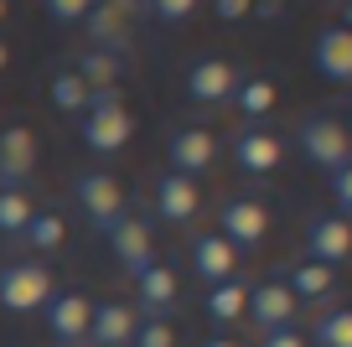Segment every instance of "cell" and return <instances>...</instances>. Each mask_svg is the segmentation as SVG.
<instances>
[{"mask_svg": "<svg viewBox=\"0 0 352 347\" xmlns=\"http://www.w3.org/2000/svg\"><path fill=\"white\" fill-rule=\"evenodd\" d=\"M73 202H78V213L88 218V228H99V233H109V228L130 213V192H124V182L109 176V171H83L73 182Z\"/></svg>", "mask_w": 352, "mask_h": 347, "instance_id": "cell-4", "label": "cell"}, {"mask_svg": "<svg viewBox=\"0 0 352 347\" xmlns=\"http://www.w3.org/2000/svg\"><path fill=\"white\" fill-rule=\"evenodd\" d=\"M311 342L316 347H352V311L347 306H331L311 322Z\"/></svg>", "mask_w": 352, "mask_h": 347, "instance_id": "cell-27", "label": "cell"}, {"mask_svg": "<svg viewBox=\"0 0 352 347\" xmlns=\"http://www.w3.org/2000/svg\"><path fill=\"white\" fill-rule=\"evenodd\" d=\"M243 306H249V280H223V285H212L208 291V322L212 326H233V322H243Z\"/></svg>", "mask_w": 352, "mask_h": 347, "instance_id": "cell-22", "label": "cell"}, {"mask_svg": "<svg viewBox=\"0 0 352 347\" xmlns=\"http://www.w3.org/2000/svg\"><path fill=\"white\" fill-rule=\"evenodd\" d=\"M36 161H42L36 135L26 125H6L0 130V187H26L36 176Z\"/></svg>", "mask_w": 352, "mask_h": 347, "instance_id": "cell-12", "label": "cell"}, {"mask_svg": "<svg viewBox=\"0 0 352 347\" xmlns=\"http://www.w3.org/2000/svg\"><path fill=\"white\" fill-rule=\"evenodd\" d=\"M32 213H36V202L26 187H0V239H21Z\"/></svg>", "mask_w": 352, "mask_h": 347, "instance_id": "cell-25", "label": "cell"}, {"mask_svg": "<svg viewBox=\"0 0 352 347\" xmlns=\"http://www.w3.org/2000/svg\"><path fill=\"white\" fill-rule=\"evenodd\" d=\"M6 63H11V52H6V42H0V73H6Z\"/></svg>", "mask_w": 352, "mask_h": 347, "instance_id": "cell-35", "label": "cell"}, {"mask_svg": "<svg viewBox=\"0 0 352 347\" xmlns=\"http://www.w3.org/2000/svg\"><path fill=\"white\" fill-rule=\"evenodd\" d=\"M311 52H316V73L327 83H352V32L347 26H321Z\"/></svg>", "mask_w": 352, "mask_h": 347, "instance_id": "cell-19", "label": "cell"}, {"mask_svg": "<svg viewBox=\"0 0 352 347\" xmlns=\"http://www.w3.org/2000/svg\"><path fill=\"white\" fill-rule=\"evenodd\" d=\"M280 161H285V145H280L275 130H264V125H243L239 135H233V166L249 176H270L280 171Z\"/></svg>", "mask_w": 352, "mask_h": 347, "instance_id": "cell-9", "label": "cell"}, {"mask_svg": "<svg viewBox=\"0 0 352 347\" xmlns=\"http://www.w3.org/2000/svg\"><path fill=\"white\" fill-rule=\"evenodd\" d=\"M63 239H67V223H63V213L57 207H36L32 213V223L21 228V249H32V254H57L63 249Z\"/></svg>", "mask_w": 352, "mask_h": 347, "instance_id": "cell-21", "label": "cell"}, {"mask_svg": "<svg viewBox=\"0 0 352 347\" xmlns=\"http://www.w3.org/2000/svg\"><path fill=\"white\" fill-rule=\"evenodd\" d=\"M135 306H124V301H104V306H94V316H88V347H130V337H135Z\"/></svg>", "mask_w": 352, "mask_h": 347, "instance_id": "cell-17", "label": "cell"}, {"mask_svg": "<svg viewBox=\"0 0 352 347\" xmlns=\"http://www.w3.org/2000/svg\"><path fill=\"white\" fill-rule=\"evenodd\" d=\"M202 347H239V342H233V337H223V332H218V337H208V342H202Z\"/></svg>", "mask_w": 352, "mask_h": 347, "instance_id": "cell-34", "label": "cell"}, {"mask_svg": "<svg viewBox=\"0 0 352 347\" xmlns=\"http://www.w3.org/2000/svg\"><path fill=\"white\" fill-rule=\"evenodd\" d=\"M270 207L259 202L254 192H239V197H228V202L218 207V239L228 244L233 254H249V249H259L264 244V233H270Z\"/></svg>", "mask_w": 352, "mask_h": 347, "instance_id": "cell-5", "label": "cell"}, {"mask_svg": "<svg viewBox=\"0 0 352 347\" xmlns=\"http://www.w3.org/2000/svg\"><path fill=\"white\" fill-rule=\"evenodd\" d=\"M212 11H218V21H243V16H249V6H243V0H218Z\"/></svg>", "mask_w": 352, "mask_h": 347, "instance_id": "cell-33", "label": "cell"}, {"mask_svg": "<svg viewBox=\"0 0 352 347\" xmlns=\"http://www.w3.org/2000/svg\"><path fill=\"white\" fill-rule=\"evenodd\" d=\"M42 311H47V332H52L57 347H83L88 342V316H94V301H88L83 291H57Z\"/></svg>", "mask_w": 352, "mask_h": 347, "instance_id": "cell-8", "label": "cell"}, {"mask_svg": "<svg viewBox=\"0 0 352 347\" xmlns=\"http://www.w3.org/2000/svg\"><path fill=\"white\" fill-rule=\"evenodd\" d=\"M47 94H52V104L63 109V114H73V120L88 109V98H94V94L83 88V78L73 73V67H57V73H52V83H47Z\"/></svg>", "mask_w": 352, "mask_h": 347, "instance_id": "cell-26", "label": "cell"}, {"mask_svg": "<svg viewBox=\"0 0 352 347\" xmlns=\"http://www.w3.org/2000/svg\"><path fill=\"white\" fill-rule=\"evenodd\" d=\"M130 109H124L120 88H109V94H94L88 98V109L78 114V135H83L88 151L99 156H120L124 145H130Z\"/></svg>", "mask_w": 352, "mask_h": 347, "instance_id": "cell-1", "label": "cell"}, {"mask_svg": "<svg viewBox=\"0 0 352 347\" xmlns=\"http://www.w3.org/2000/svg\"><path fill=\"white\" fill-rule=\"evenodd\" d=\"M331 202H337V218H347V207H352V166L331 171Z\"/></svg>", "mask_w": 352, "mask_h": 347, "instance_id": "cell-29", "label": "cell"}, {"mask_svg": "<svg viewBox=\"0 0 352 347\" xmlns=\"http://www.w3.org/2000/svg\"><path fill=\"white\" fill-rule=\"evenodd\" d=\"M104 239H109L114 260H120L130 275H140V270H151V264H155V239H151V223H145V218L124 213L120 223L104 233Z\"/></svg>", "mask_w": 352, "mask_h": 347, "instance_id": "cell-13", "label": "cell"}, {"mask_svg": "<svg viewBox=\"0 0 352 347\" xmlns=\"http://www.w3.org/2000/svg\"><path fill=\"white\" fill-rule=\"evenodd\" d=\"M300 244H306V260L337 270V264L352 254V223H347V218H337V213H316V218H306Z\"/></svg>", "mask_w": 352, "mask_h": 347, "instance_id": "cell-7", "label": "cell"}, {"mask_svg": "<svg viewBox=\"0 0 352 347\" xmlns=\"http://www.w3.org/2000/svg\"><path fill=\"white\" fill-rule=\"evenodd\" d=\"M192 275L212 291V285H223V280L239 275V254H233L218 233H197V239H192Z\"/></svg>", "mask_w": 352, "mask_h": 347, "instance_id": "cell-18", "label": "cell"}, {"mask_svg": "<svg viewBox=\"0 0 352 347\" xmlns=\"http://www.w3.org/2000/svg\"><path fill=\"white\" fill-rule=\"evenodd\" d=\"M52 295H57V280H52V270H47L42 260H11V264H0V306H6L11 316L42 311Z\"/></svg>", "mask_w": 352, "mask_h": 347, "instance_id": "cell-2", "label": "cell"}, {"mask_svg": "<svg viewBox=\"0 0 352 347\" xmlns=\"http://www.w3.org/2000/svg\"><path fill=\"white\" fill-rule=\"evenodd\" d=\"M296 145L300 156H306L311 166H321V171H342V166H352V140H347V125L337 120V114H306V120L296 125Z\"/></svg>", "mask_w": 352, "mask_h": 347, "instance_id": "cell-3", "label": "cell"}, {"mask_svg": "<svg viewBox=\"0 0 352 347\" xmlns=\"http://www.w3.org/2000/svg\"><path fill=\"white\" fill-rule=\"evenodd\" d=\"M47 16H52V21H83L88 6L83 0H47Z\"/></svg>", "mask_w": 352, "mask_h": 347, "instance_id": "cell-31", "label": "cell"}, {"mask_svg": "<svg viewBox=\"0 0 352 347\" xmlns=\"http://www.w3.org/2000/svg\"><path fill=\"white\" fill-rule=\"evenodd\" d=\"M176 295H182V285H176L171 264L155 260L151 270L135 275V316H161L166 322V316L176 311Z\"/></svg>", "mask_w": 352, "mask_h": 347, "instance_id": "cell-14", "label": "cell"}, {"mask_svg": "<svg viewBox=\"0 0 352 347\" xmlns=\"http://www.w3.org/2000/svg\"><path fill=\"white\" fill-rule=\"evenodd\" d=\"M280 280H285V291L296 295V306H300V301H306V306H321V301H331V295H337V270H327V264H316V260L290 264Z\"/></svg>", "mask_w": 352, "mask_h": 347, "instance_id": "cell-20", "label": "cell"}, {"mask_svg": "<svg viewBox=\"0 0 352 347\" xmlns=\"http://www.w3.org/2000/svg\"><path fill=\"white\" fill-rule=\"evenodd\" d=\"M296 316H300V306H296V295L285 291V280H280V275H270V280L249 285L243 322H249L259 337H264V332H280V326H296Z\"/></svg>", "mask_w": 352, "mask_h": 347, "instance_id": "cell-6", "label": "cell"}, {"mask_svg": "<svg viewBox=\"0 0 352 347\" xmlns=\"http://www.w3.org/2000/svg\"><path fill=\"white\" fill-rule=\"evenodd\" d=\"M73 73L83 78L88 94H109V88H120V57H104V52H78Z\"/></svg>", "mask_w": 352, "mask_h": 347, "instance_id": "cell-24", "label": "cell"}, {"mask_svg": "<svg viewBox=\"0 0 352 347\" xmlns=\"http://www.w3.org/2000/svg\"><path fill=\"white\" fill-rule=\"evenodd\" d=\"M182 88H187L192 104H228L233 88H239V67L223 63V57H197L182 78Z\"/></svg>", "mask_w": 352, "mask_h": 347, "instance_id": "cell-11", "label": "cell"}, {"mask_svg": "<svg viewBox=\"0 0 352 347\" xmlns=\"http://www.w3.org/2000/svg\"><path fill=\"white\" fill-rule=\"evenodd\" d=\"M83 32H88V52H104V57H124L130 52V26H124L120 6H88Z\"/></svg>", "mask_w": 352, "mask_h": 347, "instance_id": "cell-16", "label": "cell"}, {"mask_svg": "<svg viewBox=\"0 0 352 347\" xmlns=\"http://www.w3.org/2000/svg\"><path fill=\"white\" fill-rule=\"evenodd\" d=\"M155 213L166 218L171 228H187L192 218H197V207H202V192H197V182H187V176H176V171H161L155 176Z\"/></svg>", "mask_w": 352, "mask_h": 347, "instance_id": "cell-15", "label": "cell"}, {"mask_svg": "<svg viewBox=\"0 0 352 347\" xmlns=\"http://www.w3.org/2000/svg\"><path fill=\"white\" fill-rule=\"evenodd\" d=\"M233 109H239L249 125H259L270 109H275V83L270 78H239V88H233V98H228Z\"/></svg>", "mask_w": 352, "mask_h": 347, "instance_id": "cell-23", "label": "cell"}, {"mask_svg": "<svg viewBox=\"0 0 352 347\" xmlns=\"http://www.w3.org/2000/svg\"><path fill=\"white\" fill-rule=\"evenodd\" d=\"M192 11H197L192 0H155V6H151L155 21H192Z\"/></svg>", "mask_w": 352, "mask_h": 347, "instance_id": "cell-30", "label": "cell"}, {"mask_svg": "<svg viewBox=\"0 0 352 347\" xmlns=\"http://www.w3.org/2000/svg\"><path fill=\"white\" fill-rule=\"evenodd\" d=\"M0 21H6V0H0Z\"/></svg>", "mask_w": 352, "mask_h": 347, "instance_id": "cell-36", "label": "cell"}, {"mask_svg": "<svg viewBox=\"0 0 352 347\" xmlns=\"http://www.w3.org/2000/svg\"><path fill=\"white\" fill-rule=\"evenodd\" d=\"M130 347H176V326L161 322V316H140V322H135Z\"/></svg>", "mask_w": 352, "mask_h": 347, "instance_id": "cell-28", "label": "cell"}, {"mask_svg": "<svg viewBox=\"0 0 352 347\" xmlns=\"http://www.w3.org/2000/svg\"><path fill=\"white\" fill-rule=\"evenodd\" d=\"M259 347H306V337H300V326H280V332H264Z\"/></svg>", "mask_w": 352, "mask_h": 347, "instance_id": "cell-32", "label": "cell"}, {"mask_svg": "<svg viewBox=\"0 0 352 347\" xmlns=\"http://www.w3.org/2000/svg\"><path fill=\"white\" fill-rule=\"evenodd\" d=\"M166 161H171L176 176L197 182V176L212 171V161H218V140H212L202 125H187V130H176L171 140H166Z\"/></svg>", "mask_w": 352, "mask_h": 347, "instance_id": "cell-10", "label": "cell"}]
</instances>
